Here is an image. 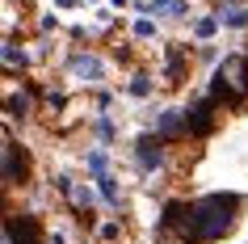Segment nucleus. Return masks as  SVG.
Here are the masks:
<instances>
[{
  "label": "nucleus",
  "instance_id": "f257e3e1",
  "mask_svg": "<svg viewBox=\"0 0 248 244\" xmlns=\"http://www.w3.org/2000/svg\"><path fill=\"white\" fill-rule=\"evenodd\" d=\"M235 219H240L235 194H206V198H194V202H169L164 215H160V228L177 231L189 244H210V240H223L235 228Z\"/></svg>",
  "mask_w": 248,
  "mask_h": 244
},
{
  "label": "nucleus",
  "instance_id": "f03ea898",
  "mask_svg": "<svg viewBox=\"0 0 248 244\" xmlns=\"http://www.w3.org/2000/svg\"><path fill=\"white\" fill-rule=\"evenodd\" d=\"M210 101H244L248 97V59L244 55H227L219 67H215V76H210V89H206Z\"/></svg>",
  "mask_w": 248,
  "mask_h": 244
},
{
  "label": "nucleus",
  "instance_id": "7ed1b4c3",
  "mask_svg": "<svg viewBox=\"0 0 248 244\" xmlns=\"http://www.w3.org/2000/svg\"><path fill=\"white\" fill-rule=\"evenodd\" d=\"M135 160H139L143 173H156V168L164 164V139H160V135H139V143H135Z\"/></svg>",
  "mask_w": 248,
  "mask_h": 244
},
{
  "label": "nucleus",
  "instance_id": "20e7f679",
  "mask_svg": "<svg viewBox=\"0 0 248 244\" xmlns=\"http://www.w3.org/2000/svg\"><path fill=\"white\" fill-rule=\"evenodd\" d=\"M55 185H59V190L67 194V202H72V211H80V215H89V211H93V202H97L89 185H84V181H72L67 173H59V177H55Z\"/></svg>",
  "mask_w": 248,
  "mask_h": 244
},
{
  "label": "nucleus",
  "instance_id": "39448f33",
  "mask_svg": "<svg viewBox=\"0 0 248 244\" xmlns=\"http://www.w3.org/2000/svg\"><path fill=\"white\" fill-rule=\"evenodd\" d=\"M215 105H219V101H210V97H198V101L189 105V110H185L189 135H210V130H215V114H210Z\"/></svg>",
  "mask_w": 248,
  "mask_h": 244
},
{
  "label": "nucleus",
  "instance_id": "423d86ee",
  "mask_svg": "<svg viewBox=\"0 0 248 244\" xmlns=\"http://www.w3.org/2000/svg\"><path fill=\"white\" fill-rule=\"evenodd\" d=\"M67 72L80 76V80H101V76H105L101 59H97V55H84V51H76L72 59H67Z\"/></svg>",
  "mask_w": 248,
  "mask_h": 244
},
{
  "label": "nucleus",
  "instance_id": "0eeeda50",
  "mask_svg": "<svg viewBox=\"0 0 248 244\" xmlns=\"http://www.w3.org/2000/svg\"><path fill=\"white\" fill-rule=\"evenodd\" d=\"M21 173H26V156H17L13 135L4 130V185H17V181H21Z\"/></svg>",
  "mask_w": 248,
  "mask_h": 244
},
{
  "label": "nucleus",
  "instance_id": "6e6552de",
  "mask_svg": "<svg viewBox=\"0 0 248 244\" xmlns=\"http://www.w3.org/2000/svg\"><path fill=\"white\" fill-rule=\"evenodd\" d=\"M160 139H181V135H189V122H185V110H164L160 114V127H156Z\"/></svg>",
  "mask_w": 248,
  "mask_h": 244
},
{
  "label": "nucleus",
  "instance_id": "1a4fd4ad",
  "mask_svg": "<svg viewBox=\"0 0 248 244\" xmlns=\"http://www.w3.org/2000/svg\"><path fill=\"white\" fill-rule=\"evenodd\" d=\"M97 190H101V198L109 206H122V194H118V181L109 177V173H101V177H97Z\"/></svg>",
  "mask_w": 248,
  "mask_h": 244
},
{
  "label": "nucleus",
  "instance_id": "9d476101",
  "mask_svg": "<svg viewBox=\"0 0 248 244\" xmlns=\"http://www.w3.org/2000/svg\"><path fill=\"white\" fill-rule=\"evenodd\" d=\"M219 21L232 30H248V9H227V13H219Z\"/></svg>",
  "mask_w": 248,
  "mask_h": 244
},
{
  "label": "nucleus",
  "instance_id": "9b49d317",
  "mask_svg": "<svg viewBox=\"0 0 248 244\" xmlns=\"http://www.w3.org/2000/svg\"><path fill=\"white\" fill-rule=\"evenodd\" d=\"M26 64H30V55L17 51V42H4V67H26Z\"/></svg>",
  "mask_w": 248,
  "mask_h": 244
},
{
  "label": "nucleus",
  "instance_id": "f8f14e48",
  "mask_svg": "<svg viewBox=\"0 0 248 244\" xmlns=\"http://www.w3.org/2000/svg\"><path fill=\"white\" fill-rule=\"evenodd\" d=\"M181 67H185V51H181V47H172V51H169V80L181 76Z\"/></svg>",
  "mask_w": 248,
  "mask_h": 244
},
{
  "label": "nucleus",
  "instance_id": "ddd939ff",
  "mask_svg": "<svg viewBox=\"0 0 248 244\" xmlns=\"http://www.w3.org/2000/svg\"><path fill=\"white\" fill-rule=\"evenodd\" d=\"M215 26H219V13H215V17H198V21H194V34H198V38H210Z\"/></svg>",
  "mask_w": 248,
  "mask_h": 244
},
{
  "label": "nucleus",
  "instance_id": "4468645a",
  "mask_svg": "<svg viewBox=\"0 0 248 244\" xmlns=\"http://www.w3.org/2000/svg\"><path fill=\"white\" fill-rule=\"evenodd\" d=\"M105 164H109V160H105V152H101V147H93V152H89V168H93V177H101V173H109Z\"/></svg>",
  "mask_w": 248,
  "mask_h": 244
},
{
  "label": "nucleus",
  "instance_id": "2eb2a0df",
  "mask_svg": "<svg viewBox=\"0 0 248 244\" xmlns=\"http://www.w3.org/2000/svg\"><path fill=\"white\" fill-rule=\"evenodd\" d=\"M131 93H135V97H152V80H147V76H135L131 80Z\"/></svg>",
  "mask_w": 248,
  "mask_h": 244
},
{
  "label": "nucleus",
  "instance_id": "dca6fc26",
  "mask_svg": "<svg viewBox=\"0 0 248 244\" xmlns=\"http://www.w3.org/2000/svg\"><path fill=\"white\" fill-rule=\"evenodd\" d=\"M152 34H156V21H152V17L135 21V38H152Z\"/></svg>",
  "mask_w": 248,
  "mask_h": 244
},
{
  "label": "nucleus",
  "instance_id": "f3484780",
  "mask_svg": "<svg viewBox=\"0 0 248 244\" xmlns=\"http://www.w3.org/2000/svg\"><path fill=\"white\" fill-rule=\"evenodd\" d=\"M97 135H101V139H114V122H109V118H97Z\"/></svg>",
  "mask_w": 248,
  "mask_h": 244
}]
</instances>
